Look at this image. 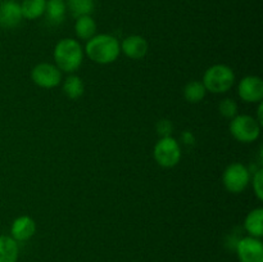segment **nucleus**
Masks as SVG:
<instances>
[{"instance_id": "nucleus-16", "label": "nucleus", "mask_w": 263, "mask_h": 262, "mask_svg": "<svg viewBox=\"0 0 263 262\" xmlns=\"http://www.w3.org/2000/svg\"><path fill=\"white\" fill-rule=\"evenodd\" d=\"M20 248L18 243L8 235H0V262H17Z\"/></svg>"}, {"instance_id": "nucleus-19", "label": "nucleus", "mask_w": 263, "mask_h": 262, "mask_svg": "<svg viewBox=\"0 0 263 262\" xmlns=\"http://www.w3.org/2000/svg\"><path fill=\"white\" fill-rule=\"evenodd\" d=\"M85 91V85L79 76H68L63 82V92L69 99H79Z\"/></svg>"}, {"instance_id": "nucleus-7", "label": "nucleus", "mask_w": 263, "mask_h": 262, "mask_svg": "<svg viewBox=\"0 0 263 262\" xmlns=\"http://www.w3.org/2000/svg\"><path fill=\"white\" fill-rule=\"evenodd\" d=\"M31 79L33 84L43 89H53L62 81V72L55 64L39 63L31 71Z\"/></svg>"}, {"instance_id": "nucleus-6", "label": "nucleus", "mask_w": 263, "mask_h": 262, "mask_svg": "<svg viewBox=\"0 0 263 262\" xmlns=\"http://www.w3.org/2000/svg\"><path fill=\"white\" fill-rule=\"evenodd\" d=\"M249 181H251V174L243 163L229 164L222 175V182L226 190L233 194H239L246 190Z\"/></svg>"}, {"instance_id": "nucleus-9", "label": "nucleus", "mask_w": 263, "mask_h": 262, "mask_svg": "<svg viewBox=\"0 0 263 262\" xmlns=\"http://www.w3.org/2000/svg\"><path fill=\"white\" fill-rule=\"evenodd\" d=\"M238 94L246 103H259L263 99V80L258 76H246L238 85Z\"/></svg>"}, {"instance_id": "nucleus-18", "label": "nucleus", "mask_w": 263, "mask_h": 262, "mask_svg": "<svg viewBox=\"0 0 263 262\" xmlns=\"http://www.w3.org/2000/svg\"><path fill=\"white\" fill-rule=\"evenodd\" d=\"M67 5V10H69L74 18L81 15H90L94 10V0H64Z\"/></svg>"}, {"instance_id": "nucleus-20", "label": "nucleus", "mask_w": 263, "mask_h": 262, "mask_svg": "<svg viewBox=\"0 0 263 262\" xmlns=\"http://www.w3.org/2000/svg\"><path fill=\"white\" fill-rule=\"evenodd\" d=\"M204 85L202 81H190L184 87V97L189 103H199L205 97Z\"/></svg>"}, {"instance_id": "nucleus-26", "label": "nucleus", "mask_w": 263, "mask_h": 262, "mask_svg": "<svg viewBox=\"0 0 263 262\" xmlns=\"http://www.w3.org/2000/svg\"><path fill=\"white\" fill-rule=\"evenodd\" d=\"M3 2V0H0V3H2Z\"/></svg>"}, {"instance_id": "nucleus-21", "label": "nucleus", "mask_w": 263, "mask_h": 262, "mask_svg": "<svg viewBox=\"0 0 263 262\" xmlns=\"http://www.w3.org/2000/svg\"><path fill=\"white\" fill-rule=\"evenodd\" d=\"M218 110H220V115L223 116L225 118H234L238 113V104L235 103V100L230 99V98H226L222 102L218 104Z\"/></svg>"}, {"instance_id": "nucleus-12", "label": "nucleus", "mask_w": 263, "mask_h": 262, "mask_svg": "<svg viewBox=\"0 0 263 262\" xmlns=\"http://www.w3.org/2000/svg\"><path fill=\"white\" fill-rule=\"evenodd\" d=\"M36 233V222L30 216H20L15 218L10 228V234L15 241H26Z\"/></svg>"}, {"instance_id": "nucleus-5", "label": "nucleus", "mask_w": 263, "mask_h": 262, "mask_svg": "<svg viewBox=\"0 0 263 262\" xmlns=\"http://www.w3.org/2000/svg\"><path fill=\"white\" fill-rule=\"evenodd\" d=\"M154 159L164 169L175 167L181 159V148L176 139L167 136L161 138L154 146Z\"/></svg>"}, {"instance_id": "nucleus-22", "label": "nucleus", "mask_w": 263, "mask_h": 262, "mask_svg": "<svg viewBox=\"0 0 263 262\" xmlns=\"http://www.w3.org/2000/svg\"><path fill=\"white\" fill-rule=\"evenodd\" d=\"M253 190L258 200H263V171L257 170L253 176Z\"/></svg>"}, {"instance_id": "nucleus-11", "label": "nucleus", "mask_w": 263, "mask_h": 262, "mask_svg": "<svg viewBox=\"0 0 263 262\" xmlns=\"http://www.w3.org/2000/svg\"><path fill=\"white\" fill-rule=\"evenodd\" d=\"M148 41L140 35H131L121 44V51L130 59H143L148 53Z\"/></svg>"}, {"instance_id": "nucleus-8", "label": "nucleus", "mask_w": 263, "mask_h": 262, "mask_svg": "<svg viewBox=\"0 0 263 262\" xmlns=\"http://www.w3.org/2000/svg\"><path fill=\"white\" fill-rule=\"evenodd\" d=\"M239 262H263V244L261 239L244 236L236 243Z\"/></svg>"}, {"instance_id": "nucleus-24", "label": "nucleus", "mask_w": 263, "mask_h": 262, "mask_svg": "<svg viewBox=\"0 0 263 262\" xmlns=\"http://www.w3.org/2000/svg\"><path fill=\"white\" fill-rule=\"evenodd\" d=\"M182 141H184L186 145H194V144H195V136L193 135L190 131H184V133H182Z\"/></svg>"}, {"instance_id": "nucleus-4", "label": "nucleus", "mask_w": 263, "mask_h": 262, "mask_svg": "<svg viewBox=\"0 0 263 262\" xmlns=\"http://www.w3.org/2000/svg\"><path fill=\"white\" fill-rule=\"evenodd\" d=\"M230 133L240 143H253L259 138L261 125L252 116H235L234 118H231Z\"/></svg>"}, {"instance_id": "nucleus-17", "label": "nucleus", "mask_w": 263, "mask_h": 262, "mask_svg": "<svg viewBox=\"0 0 263 262\" xmlns=\"http://www.w3.org/2000/svg\"><path fill=\"white\" fill-rule=\"evenodd\" d=\"M20 4L22 15L26 20H37V18L43 17L45 13L46 0H22V3Z\"/></svg>"}, {"instance_id": "nucleus-23", "label": "nucleus", "mask_w": 263, "mask_h": 262, "mask_svg": "<svg viewBox=\"0 0 263 262\" xmlns=\"http://www.w3.org/2000/svg\"><path fill=\"white\" fill-rule=\"evenodd\" d=\"M172 130H174V126H172L171 121L168 120H159L157 123V133L161 138H167V136H171Z\"/></svg>"}, {"instance_id": "nucleus-14", "label": "nucleus", "mask_w": 263, "mask_h": 262, "mask_svg": "<svg viewBox=\"0 0 263 262\" xmlns=\"http://www.w3.org/2000/svg\"><path fill=\"white\" fill-rule=\"evenodd\" d=\"M244 228L249 236L261 239L263 235V208H254L247 215Z\"/></svg>"}, {"instance_id": "nucleus-10", "label": "nucleus", "mask_w": 263, "mask_h": 262, "mask_svg": "<svg viewBox=\"0 0 263 262\" xmlns=\"http://www.w3.org/2000/svg\"><path fill=\"white\" fill-rule=\"evenodd\" d=\"M22 20L21 4L17 0H3L0 3V27L13 30L21 25Z\"/></svg>"}, {"instance_id": "nucleus-1", "label": "nucleus", "mask_w": 263, "mask_h": 262, "mask_svg": "<svg viewBox=\"0 0 263 262\" xmlns=\"http://www.w3.org/2000/svg\"><path fill=\"white\" fill-rule=\"evenodd\" d=\"M85 53L98 64H109L117 61L121 53L120 41L108 33H99L87 40Z\"/></svg>"}, {"instance_id": "nucleus-25", "label": "nucleus", "mask_w": 263, "mask_h": 262, "mask_svg": "<svg viewBox=\"0 0 263 262\" xmlns=\"http://www.w3.org/2000/svg\"><path fill=\"white\" fill-rule=\"evenodd\" d=\"M262 112H263V104H262V102H259L258 103V109H257V118L256 120L258 121V123L259 125H262L263 123V115H262Z\"/></svg>"}, {"instance_id": "nucleus-3", "label": "nucleus", "mask_w": 263, "mask_h": 262, "mask_svg": "<svg viewBox=\"0 0 263 262\" xmlns=\"http://www.w3.org/2000/svg\"><path fill=\"white\" fill-rule=\"evenodd\" d=\"M202 82L207 91L213 94H223L235 84V73L233 68L226 64H215L204 72Z\"/></svg>"}, {"instance_id": "nucleus-15", "label": "nucleus", "mask_w": 263, "mask_h": 262, "mask_svg": "<svg viewBox=\"0 0 263 262\" xmlns=\"http://www.w3.org/2000/svg\"><path fill=\"white\" fill-rule=\"evenodd\" d=\"M74 33L81 40H90L97 35V22L91 15H81L74 22Z\"/></svg>"}, {"instance_id": "nucleus-2", "label": "nucleus", "mask_w": 263, "mask_h": 262, "mask_svg": "<svg viewBox=\"0 0 263 262\" xmlns=\"http://www.w3.org/2000/svg\"><path fill=\"white\" fill-rule=\"evenodd\" d=\"M54 62L61 72H76L84 61V49L81 44L71 38L62 39L54 48Z\"/></svg>"}, {"instance_id": "nucleus-13", "label": "nucleus", "mask_w": 263, "mask_h": 262, "mask_svg": "<svg viewBox=\"0 0 263 262\" xmlns=\"http://www.w3.org/2000/svg\"><path fill=\"white\" fill-rule=\"evenodd\" d=\"M45 17L48 22L53 26L63 23L67 14V5L64 0H46Z\"/></svg>"}]
</instances>
